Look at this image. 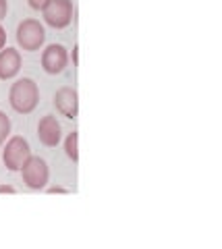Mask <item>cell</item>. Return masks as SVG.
I'll use <instances>...</instances> for the list:
<instances>
[{"label": "cell", "mask_w": 222, "mask_h": 249, "mask_svg": "<svg viewBox=\"0 0 222 249\" xmlns=\"http://www.w3.org/2000/svg\"><path fill=\"white\" fill-rule=\"evenodd\" d=\"M4 44H6V31H4L2 25H0V50L4 48Z\"/></svg>", "instance_id": "5bb4252c"}, {"label": "cell", "mask_w": 222, "mask_h": 249, "mask_svg": "<svg viewBox=\"0 0 222 249\" xmlns=\"http://www.w3.org/2000/svg\"><path fill=\"white\" fill-rule=\"evenodd\" d=\"M37 137L46 147H56L60 142V124L56 121V116H44V119L37 123Z\"/></svg>", "instance_id": "ba28073f"}, {"label": "cell", "mask_w": 222, "mask_h": 249, "mask_svg": "<svg viewBox=\"0 0 222 249\" xmlns=\"http://www.w3.org/2000/svg\"><path fill=\"white\" fill-rule=\"evenodd\" d=\"M21 71V54L15 48L0 50V79H13Z\"/></svg>", "instance_id": "9c48e42d"}, {"label": "cell", "mask_w": 222, "mask_h": 249, "mask_svg": "<svg viewBox=\"0 0 222 249\" xmlns=\"http://www.w3.org/2000/svg\"><path fill=\"white\" fill-rule=\"evenodd\" d=\"M27 2H29V6H32V9L42 11V9H44V4L48 2V0H27Z\"/></svg>", "instance_id": "7c38bea8"}, {"label": "cell", "mask_w": 222, "mask_h": 249, "mask_svg": "<svg viewBox=\"0 0 222 249\" xmlns=\"http://www.w3.org/2000/svg\"><path fill=\"white\" fill-rule=\"evenodd\" d=\"M44 21L54 29H63L73 21V2L71 0H48L42 9Z\"/></svg>", "instance_id": "277c9868"}, {"label": "cell", "mask_w": 222, "mask_h": 249, "mask_svg": "<svg viewBox=\"0 0 222 249\" xmlns=\"http://www.w3.org/2000/svg\"><path fill=\"white\" fill-rule=\"evenodd\" d=\"M44 40H46V31H44V25L40 21L25 19V21L19 23V27H17V44L21 46L23 50H27V52L40 50Z\"/></svg>", "instance_id": "3957f363"}, {"label": "cell", "mask_w": 222, "mask_h": 249, "mask_svg": "<svg viewBox=\"0 0 222 249\" xmlns=\"http://www.w3.org/2000/svg\"><path fill=\"white\" fill-rule=\"evenodd\" d=\"M54 106L56 110L67 116V119H77L79 114V93L75 88H60L54 93Z\"/></svg>", "instance_id": "52a82bcc"}, {"label": "cell", "mask_w": 222, "mask_h": 249, "mask_svg": "<svg viewBox=\"0 0 222 249\" xmlns=\"http://www.w3.org/2000/svg\"><path fill=\"white\" fill-rule=\"evenodd\" d=\"M37 102H40V89H37V83L34 79L23 77V79H17L11 85L9 104L13 106L15 112H19V114L34 112Z\"/></svg>", "instance_id": "6da1fadb"}, {"label": "cell", "mask_w": 222, "mask_h": 249, "mask_svg": "<svg viewBox=\"0 0 222 249\" xmlns=\"http://www.w3.org/2000/svg\"><path fill=\"white\" fill-rule=\"evenodd\" d=\"M6 11H9V2H6V0H0V21L6 17Z\"/></svg>", "instance_id": "4fadbf2b"}, {"label": "cell", "mask_w": 222, "mask_h": 249, "mask_svg": "<svg viewBox=\"0 0 222 249\" xmlns=\"http://www.w3.org/2000/svg\"><path fill=\"white\" fill-rule=\"evenodd\" d=\"M0 193H15V187H11V185H0Z\"/></svg>", "instance_id": "9a60e30c"}, {"label": "cell", "mask_w": 222, "mask_h": 249, "mask_svg": "<svg viewBox=\"0 0 222 249\" xmlns=\"http://www.w3.org/2000/svg\"><path fill=\"white\" fill-rule=\"evenodd\" d=\"M65 152L73 162H79V131L68 133L65 139Z\"/></svg>", "instance_id": "30bf717a"}, {"label": "cell", "mask_w": 222, "mask_h": 249, "mask_svg": "<svg viewBox=\"0 0 222 249\" xmlns=\"http://www.w3.org/2000/svg\"><path fill=\"white\" fill-rule=\"evenodd\" d=\"M77 50H79V48H77V46H75V48H73V65H75V67L79 65V60H77Z\"/></svg>", "instance_id": "e0dca14e"}, {"label": "cell", "mask_w": 222, "mask_h": 249, "mask_svg": "<svg viewBox=\"0 0 222 249\" xmlns=\"http://www.w3.org/2000/svg\"><path fill=\"white\" fill-rule=\"evenodd\" d=\"M21 177H23V183H25L29 189L34 191H40L48 183V177H50V170L46 160L40 158V156H29L27 162L21 166Z\"/></svg>", "instance_id": "7a4b0ae2"}, {"label": "cell", "mask_w": 222, "mask_h": 249, "mask_svg": "<svg viewBox=\"0 0 222 249\" xmlns=\"http://www.w3.org/2000/svg\"><path fill=\"white\" fill-rule=\"evenodd\" d=\"M9 133H11V119L2 110H0V143L6 142Z\"/></svg>", "instance_id": "8fae6325"}, {"label": "cell", "mask_w": 222, "mask_h": 249, "mask_svg": "<svg viewBox=\"0 0 222 249\" xmlns=\"http://www.w3.org/2000/svg\"><path fill=\"white\" fill-rule=\"evenodd\" d=\"M48 193H67V189H63V187H50Z\"/></svg>", "instance_id": "2e32d148"}, {"label": "cell", "mask_w": 222, "mask_h": 249, "mask_svg": "<svg viewBox=\"0 0 222 249\" xmlns=\"http://www.w3.org/2000/svg\"><path fill=\"white\" fill-rule=\"evenodd\" d=\"M32 156V150H29V143L27 139L23 137H11L6 142V147L2 152V160H4V166L9 170H21V166L27 162V158Z\"/></svg>", "instance_id": "5b68a950"}, {"label": "cell", "mask_w": 222, "mask_h": 249, "mask_svg": "<svg viewBox=\"0 0 222 249\" xmlns=\"http://www.w3.org/2000/svg\"><path fill=\"white\" fill-rule=\"evenodd\" d=\"M68 62V54H67V48L60 44H50L48 48L42 52V69L46 73L50 75H58L65 71Z\"/></svg>", "instance_id": "8992f818"}]
</instances>
